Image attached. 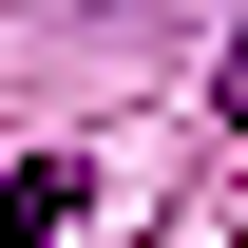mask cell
Instances as JSON below:
<instances>
[{"instance_id": "7a4b0ae2", "label": "cell", "mask_w": 248, "mask_h": 248, "mask_svg": "<svg viewBox=\"0 0 248 248\" xmlns=\"http://www.w3.org/2000/svg\"><path fill=\"white\" fill-rule=\"evenodd\" d=\"M229 115H248V38H229Z\"/></svg>"}, {"instance_id": "6da1fadb", "label": "cell", "mask_w": 248, "mask_h": 248, "mask_svg": "<svg viewBox=\"0 0 248 248\" xmlns=\"http://www.w3.org/2000/svg\"><path fill=\"white\" fill-rule=\"evenodd\" d=\"M77 191H95L77 153H19V172H0V248H38V229H77Z\"/></svg>"}]
</instances>
